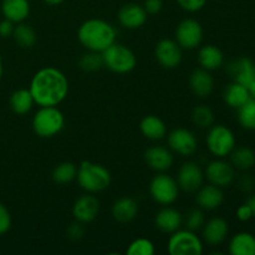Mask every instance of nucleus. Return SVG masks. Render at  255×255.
Wrapping results in <instances>:
<instances>
[{"label":"nucleus","instance_id":"nucleus-1","mask_svg":"<svg viewBox=\"0 0 255 255\" xmlns=\"http://www.w3.org/2000/svg\"><path fill=\"white\" fill-rule=\"evenodd\" d=\"M29 90L40 107L57 106L69 94V81L60 70L44 67L34 75Z\"/></svg>","mask_w":255,"mask_h":255},{"label":"nucleus","instance_id":"nucleus-2","mask_svg":"<svg viewBox=\"0 0 255 255\" xmlns=\"http://www.w3.org/2000/svg\"><path fill=\"white\" fill-rule=\"evenodd\" d=\"M77 39L89 51L102 52L115 42L116 30L105 20L90 19L79 27Z\"/></svg>","mask_w":255,"mask_h":255},{"label":"nucleus","instance_id":"nucleus-3","mask_svg":"<svg viewBox=\"0 0 255 255\" xmlns=\"http://www.w3.org/2000/svg\"><path fill=\"white\" fill-rule=\"evenodd\" d=\"M77 183L87 193H99L111 184V173L99 163L90 161L81 162L77 168Z\"/></svg>","mask_w":255,"mask_h":255},{"label":"nucleus","instance_id":"nucleus-4","mask_svg":"<svg viewBox=\"0 0 255 255\" xmlns=\"http://www.w3.org/2000/svg\"><path fill=\"white\" fill-rule=\"evenodd\" d=\"M65 117L56 106L41 107L32 119V129L42 138H50L62 131Z\"/></svg>","mask_w":255,"mask_h":255},{"label":"nucleus","instance_id":"nucleus-5","mask_svg":"<svg viewBox=\"0 0 255 255\" xmlns=\"http://www.w3.org/2000/svg\"><path fill=\"white\" fill-rule=\"evenodd\" d=\"M101 54L104 57V65L112 72L128 74L136 67V55L131 49L122 44L114 42Z\"/></svg>","mask_w":255,"mask_h":255},{"label":"nucleus","instance_id":"nucleus-6","mask_svg":"<svg viewBox=\"0 0 255 255\" xmlns=\"http://www.w3.org/2000/svg\"><path fill=\"white\" fill-rule=\"evenodd\" d=\"M207 147L213 156L218 158L229 156L236 147V137L232 129L224 125L213 126L207 136Z\"/></svg>","mask_w":255,"mask_h":255},{"label":"nucleus","instance_id":"nucleus-7","mask_svg":"<svg viewBox=\"0 0 255 255\" xmlns=\"http://www.w3.org/2000/svg\"><path fill=\"white\" fill-rule=\"evenodd\" d=\"M167 251L171 255H201L203 253V244L194 232L176 231L168 241Z\"/></svg>","mask_w":255,"mask_h":255},{"label":"nucleus","instance_id":"nucleus-8","mask_svg":"<svg viewBox=\"0 0 255 255\" xmlns=\"http://www.w3.org/2000/svg\"><path fill=\"white\" fill-rule=\"evenodd\" d=\"M178 183L168 174H157L149 183V194L152 199L162 206H169L176 202L178 198Z\"/></svg>","mask_w":255,"mask_h":255},{"label":"nucleus","instance_id":"nucleus-9","mask_svg":"<svg viewBox=\"0 0 255 255\" xmlns=\"http://www.w3.org/2000/svg\"><path fill=\"white\" fill-rule=\"evenodd\" d=\"M203 40V29L196 19H184L176 29V41L182 49L193 50Z\"/></svg>","mask_w":255,"mask_h":255},{"label":"nucleus","instance_id":"nucleus-10","mask_svg":"<svg viewBox=\"0 0 255 255\" xmlns=\"http://www.w3.org/2000/svg\"><path fill=\"white\" fill-rule=\"evenodd\" d=\"M154 55L164 69H174L179 66L182 61V47L174 40L163 39L156 45Z\"/></svg>","mask_w":255,"mask_h":255},{"label":"nucleus","instance_id":"nucleus-11","mask_svg":"<svg viewBox=\"0 0 255 255\" xmlns=\"http://www.w3.org/2000/svg\"><path fill=\"white\" fill-rule=\"evenodd\" d=\"M204 174L201 167L194 162H186L179 168L178 176H177V183L181 189L184 192L193 193L197 192L203 186Z\"/></svg>","mask_w":255,"mask_h":255},{"label":"nucleus","instance_id":"nucleus-12","mask_svg":"<svg viewBox=\"0 0 255 255\" xmlns=\"http://www.w3.org/2000/svg\"><path fill=\"white\" fill-rule=\"evenodd\" d=\"M168 144L172 151L184 157L192 156L198 147L197 137L187 128L173 129L168 136Z\"/></svg>","mask_w":255,"mask_h":255},{"label":"nucleus","instance_id":"nucleus-13","mask_svg":"<svg viewBox=\"0 0 255 255\" xmlns=\"http://www.w3.org/2000/svg\"><path fill=\"white\" fill-rule=\"evenodd\" d=\"M206 176L212 184L218 187H228L236 177L234 167L223 159L209 162L206 169Z\"/></svg>","mask_w":255,"mask_h":255},{"label":"nucleus","instance_id":"nucleus-14","mask_svg":"<svg viewBox=\"0 0 255 255\" xmlns=\"http://www.w3.org/2000/svg\"><path fill=\"white\" fill-rule=\"evenodd\" d=\"M100 211V202L96 197L90 194H84L76 199L72 207V214L75 219L81 223H90L97 217Z\"/></svg>","mask_w":255,"mask_h":255},{"label":"nucleus","instance_id":"nucleus-15","mask_svg":"<svg viewBox=\"0 0 255 255\" xmlns=\"http://www.w3.org/2000/svg\"><path fill=\"white\" fill-rule=\"evenodd\" d=\"M227 71L234 81L248 87L255 80V62L249 57H241L232 61Z\"/></svg>","mask_w":255,"mask_h":255},{"label":"nucleus","instance_id":"nucleus-16","mask_svg":"<svg viewBox=\"0 0 255 255\" xmlns=\"http://www.w3.org/2000/svg\"><path fill=\"white\" fill-rule=\"evenodd\" d=\"M147 12L144 7L139 4L129 2L124 5L119 11V21L124 27L134 30L141 27L147 20Z\"/></svg>","mask_w":255,"mask_h":255},{"label":"nucleus","instance_id":"nucleus-17","mask_svg":"<svg viewBox=\"0 0 255 255\" xmlns=\"http://www.w3.org/2000/svg\"><path fill=\"white\" fill-rule=\"evenodd\" d=\"M144 161L153 171L164 172L168 171L173 164V154L166 147L154 146L144 152Z\"/></svg>","mask_w":255,"mask_h":255},{"label":"nucleus","instance_id":"nucleus-18","mask_svg":"<svg viewBox=\"0 0 255 255\" xmlns=\"http://www.w3.org/2000/svg\"><path fill=\"white\" fill-rule=\"evenodd\" d=\"M197 203L202 209L206 211H214L218 209L224 202V193L221 187L209 184L203 186L197 191Z\"/></svg>","mask_w":255,"mask_h":255},{"label":"nucleus","instance_id":"nucleus-19","mask_svg":"<svg viewBox=\"0 0 255 255\" xmlns=\"http://www.w3.org/2000/svg\"><path fill=\"white\" fill-rule=\"evenodd\" d=\"M228 223L221 217L209 219L203 226V238L209 246H219L228 236Z\"/></svg>","mask_w":255,"mask_h":255},{"label":"nucleus","instance_id":"nucleus-20","mask_svg":"<svg viewBox=\"0 0 255 255\" xmlns=\"http://www.w3.org/2000/svg\"><path fill=\"white\" fill-rule=\"evenodd\" d=\"M189 87L196 96L208 97L213 92L214 79L206 69H197L189 76Z\"/></svg>","mask_w":255,"mask_h":255},{"label":"nucleus","instance_id":"nucleus-21","mask_svg":"<svg viewBox=\"0 0 255 255\" xmlns=\"http://www.w3.org/2000/svg\"><path fill=\"white\" fill-rule=\"evenodd\" d=\"M183 223V217L177 209L171 207H164L154 217V224L163 233H174L181 228Z\"/></svg>","mask_w":255,"mask_h":255},{"label":"nucleus","instance_id":"nucleus-22","mask_svg":"<svg viewBox=\"0 0 255 255\" xmlns=\"http://www.w3.org/2000/svg\"><path fill=\"white\" fill-rule=\"evenodd\" d=\"M1 12L5 19L14 24L22 22L30 14L29 0H2Z\"/></svg>","mask_w":255,"mask_h":255},{"label":"nucleus","instance_id":"nucleus-23","mask_svg":"<svg viewBox=\"0 0 255 255\" xmlns=\"http://www.w3.org/2000/svg\"><path fill=\"white\" fill-rule=\"evenodd\" d=\"M138 213V204L129 197H122L117 199L112 206V216L120 223H129Z\"/></svg>","mask_w":255,"mask_h":255},{"label":"nucleus","instance_id":"nucleus-24","mask_svg":"<svg viewBox=\"0 0 255 255\" xmlns=\"http://www.w3.org/2000/svg\"><path fill=\"white\" fill-rule=\"evenodd\" d=\"M198 62L202 69L213 71L223 65L224 55L219 47L214 45H204L198 51Z\"/></svg>","mask_w":255,"mask_h":255},{"label":"nucleus","instance_id":"nucleus-25","mask_svg":"<svg viewBox=\"0 0 255 255\" xmlns=\"http://www.w3.org/2000/svg\"><path fill=\"white\" fill-rule=\"evenodd\" d=\"M139 128H141L142 134L152 141H159V139L164 138L167 133L166 124L154 115H148V116L143 117L139 124Z\"/></svg>","mask_w":255,"mask_h":255},{"label":"nucleus","instance_id":"nucleus-26","mask_svg":"<svg viewBox=\"0 0 255 255\" xmlns=\"http://www.w3.org/2000/svg\"><path fill=\"white\" fill-rule=\"evenodd\" d=\"M232 255H255V237L248 232L237 233L229 243Z\"/></svg>","mask_w":255,"mask_h":255},{"label":"nucleus","instance_id":"nucleus-27","mask_svg":"<svg viewBox=\"0 0 255 255\" xmlns=\"http://www.w3.org/2000/svg\"><path fill=\"white\" fill-rule=\"evenodd\" d=\"M223 97L228 106L238 110L251 99V95H249L248 87L234 81L229 84L227 89L224 90Z\"/></svg>","mask_w":255,"mask_h":255},{"label":"nucleus","instance_id":"nucleus-28","mask_svg":"<svg viewBox=\"0 0 255 255\" xmlns=\"http://www.w3.org/2000/svg\"><path fill=\"white\" fill-rule=\"evenodd\" d=\"M35 101L30 90L20 89L10 96V107L16 115H25L31 111Z\"/></svg>","mask_w":255,"mask_h":255},{"label":"nucleus","instance_id":"nucleus-29","mask_svg":"<svg viewBox=\"0 0 255 255\" xmlns=\"http://www.w3.org/2000/svg\"><path fill=\"white\" fill-rule=\"evenodd\" d=\"M232 166L234 168L248 171L255 166V152L249 147H239L231 152Z\"/></svg>","mask_w":255,"mask_h":255},{"label":"nucleus","instance_id":"nucleus-30","mask_svg":"<svg viewBox=\"0 0 255 255\" xmlns=\"http://www.w3.org/2000/svg\"><path fill=\"white\" fill-rule=\"evenodd\" d=\"M12 37H14L15 42L19 46L24 47V49H30L36 42V32H35V30L30 25L22 24V22H19L14 27Z\"/></svg>","mask_w":255,"mask_h":255},{"label":"nucleus","instance_id":"nucleus-31","mask_svg":"<svg viewBox=\"0 0 255 255\" xmlns=\"http://www.w3.org/2000/svg\"><path fill=\"white\" fill-rule=\"evenodd\" d=\"M77 168L71 162H61L52 171V181L57 184H66L76 178Z\"/></svg>","mask_w":255,"mask_h":255},{"label":"nucleus","instance_id":"nucleus-32","mask_svg":"<svg viewBox=\"0 0 255 255\" xmlns=\"http://www.w3.org/2000/svg\"><path fill=\"white\" fill-rule=\"evenodd\" d=\"M238 121L243 128L255 131V99H249L238 109Z\"/></svg>","mask_w":255,"mask_h":255},{"label":"nucleus","instance_id":"nucleus-33","mask_svg":"<svg viewBox=\"0 0 255 255\" xmlns=\"http://www.w3.org/2000/svg\"><path fill=\"white\" fill-rule=\"evenodd\" d=\"M192 121L199 128H209L214 124V114L206 105H199L193 109Z\"/></svg>","mask_w":255,"mask_h":255},{"label":"nucleus","instance_id":"nucleus-34","mask_svg":"<svg viewBox=\"0 0 255 255\" xmlns=\"http://www.w3.org/2000/svg\"><path fill=\"white\" fill-rule=\"evenodd\" d=\"M79 66L82 71L86 72H95L104 67V57L101 52L89 51L81 56L79 60Z\"/></svg>","mask_w":255,"mask_h":255},{"label":"nucleus","instance_id":"nucleus-35","mask_svg":"<svg viewBox=\"0 0 255 255\" xmlns=\"http://www.w3.org/2000/svg\"><path fill=\"white\" fill-rule=\"evenodd\" d=\"M154 244L147 238H138L132 242L127 248V255H153Z\"/></svg>","mask_w":255,"mask_h":255},{"label":"nucleus","instance_id":"nucleus-36","mask_svg":"<svg viewBox=\"0 0 255 255\" xmlns=\"http://www.w3.org/2000/svg\"><path fill=\"white\" fill-rule=\"evenodd\" d=\"M186 226L187 229L194 232L198 231V229L203 228L204 223H206V217H204V213L201 211V209H191V211L187 213L186 216Z\"/></svg>","mask_w":255,"mask_h":255},{"label":"nucleus","instance_id":"nucleus-37","mask_svg":"<svg viewBox=\"0 0 255 255\" xmlns=\"http://www.w3.org/2000/svg\"><path fill=\"white\" fill-rule=\"evenodd\" d=\"M84 234H85L84 223H81V222H77V221L70 224L69 228H67V231H66L67 238L72 242H77V241H80V239H82Z\"/></svg>","mask_w":255,"mask_h":255},{"label":"nucleus","instance_id":"nucleus-38","mask_svg":"<svg viewBox=\"0 0 255 255\" xmlns=\"http://www.w3.org/2000/svg\"><path fill=\"white\" fill-rule=\"evenodd\" d=\"M11 228V216L6 207L0 202V236L7 233Z\"/></svg>","mask_w":255,"mask_h":255},{"label":"nucleus","instance_id":"nucleus-39","mask_svg":"<svg viewBox=\"0 0 255 255\" xmlns=\"http://www.w3.org/2000/svg\"><path fill=\"white\" fill-rule=\"evenodd\" d=\"M177 2H178L179 6L183 10H186V11L196 12L203 9L207 0H177Z\"/></svg>","mask_w":255,"mask_h":255},{"label":"nucleus","instance_id":"nucleus-40","mask_svg":"<svg viewBox=\"0 0 255 255\" xmlns=\"http://www.w3.org/2000/svg\"><path fill=\"white\" fill-rule=\"evenodd\" d=\"M142 6L144 7L147 14L154 15L161 11L162 6H163V2H162V0H144Z\"/></svg>","mask_w":255,"mask_h":255},{"label":"nucleus","instance_id":"nucleus-41","mask_svg":"<svg viewBox=\"0 0 255 255\" xmlns=\"http://www.w3.org/2000/svg\"><path fill=\"white\" fill-rule=\"evenodd\" d=\"M238 187L243 192H252L255 188V179L251 174H243L238 181Z\"/></svg>","mask_w":255,"mask_h":255},{"label":"nucleus","instance_id":"nucleus-42","mask_svg":"<svg viewBox=\"0 0 255 255\" xmlns=\"http://www.w3.org/2000/svg\"><path fill=\"white\" fill-rule=\"evenodd\" d=\"M236 214H237V218H238L241 222H248L253 218V212H252L251 207H249L247 203L239 207V208L237 209Z\"/></svg>","mask_w":255,"mask_h":255},{"label":"nucleus","instance_id":"nucleus-43","mask_svg":"<svg viewBox=\"0 0 255 255\" xmlns=\"http://www.w3.org/2000/svg\"><path fill=\"white\" fill-rule=\"evenodd\" d=\"M14 22L10 21V20L5 19L2 21H0V36L1 37H10L12 36V32H14Z\"/></svg>","mask_w":255,"mask_h":255},{"label":"nucleus","instance_id":"nucleus-44","mask_svg":"<svg viewBox=\"0 0 255 255\" xmlns=\"http://www.w3.org/2000/svg\"><path fill=\"white\" fill-rule=\"evenodd\" d=\"M247 204L251 207L252 212H253V217H255V194H254V196L249 197L248 201H247Z\"/></svg>","mask_w":255,"mask_h":255},{"label":"nucleus","instance_id":"nucleus-45","mask_svg":"<svg viewBox=\"0 0 255 255\" xmlns=\"http://www.w3.org/2000/svg\"><path fill=\"white\" fill-rule=\"evenodd\" d=\"M248 91L251 95V99H255V80L248 86Z\"/></svg>","mask_w":255,"mask_h":255},{"label":"nucleus","instance_id":"nucleus-46","mask_svg":"<svg viewBox=\"0 0 255 255\" xmlns=\"http://www.w3.org/2000/svg\"><path fill=\"white\" fill-rule=\"evenodd\" d=\"M44 1L46 2L47 5H52V6H54V5L61 4V2L64 1V0H44Z\"/></svg>","mask_w":255,"mask_h":255},{"label":"nucleus","instance_id":"nucleus-47","mask_svg":"<svg viewBox=\"0 0 255 255\" xmlns=\"http://www.w3.org/2000/svg\"><path fill=\"white\" fill-rule=\"evenodd\" d=\"M2 76V60H1V56H0V79H1Z\"/></svg>","mask_w":255,"mask_h":255}]
</instances>
